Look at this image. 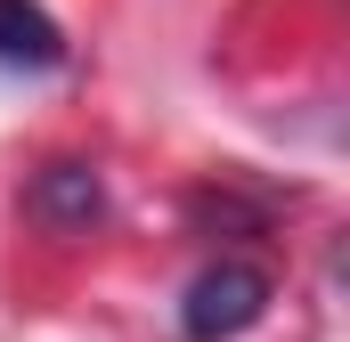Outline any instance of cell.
Instances as JSON below:
<instances>
[{
    "label": "cell",
    "instance_id": "obj_1",
    "mask_svg": "<svg viewBox=\"0 0 350 342\" xmlns=\"http://www.w3.org/2000/svg\"><path fill=\"white\" fill-rule=\"evenodd\" d=\"M269 310V277L253 261H212L187 293H179V334L187 342H237L245 326H261Z\"/></svg>",
    "mask_w": 350,
    "mask_h": 342
},
{
    "label": "cell",
    "instance_id": "obj_2",
    "mask_svg": "<svg viewBox=\"0 0 350 342\" xmlns=\"http://www.w3.org/2000/svg\"><path fill=\"white\" fill-rule=\"evenodd\" d=\"M57 57H66L57 16L33 8V0H0V66H16V74H49Z\"/></svg>",
    "mask_w": 350,
    "mask_h": 342
},
{
    "label": "cell",
    "instance_id": "obj_3",
    "mask_svg": "<svg viewBox=\"0 0 350 342\" xmlns=\"http://www.w3.org/2000/svg\"><path fill=\"white\" fill-rule=\"evenodd\" d=\"M33 212H41L49 228H90V220H98V171L90 163H49L33 179Z\"/></svg>",
    "mask_w": 350,
    "mask_h": 342
}]
</instances>
